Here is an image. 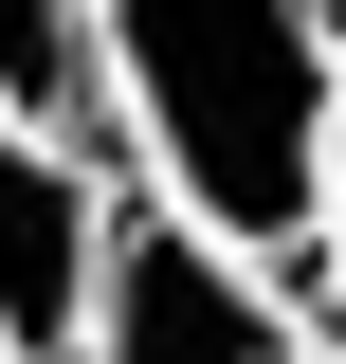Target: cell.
Listing matches in <instances>:
<instances>
[{
    "mask_svg": "<svg viewBox=\"0 0 346 364\" xmlns=\"http://www.w3.org/2000/svg\"><path fill=\"white\" fill-rule=\"evenodd\" d=\"M110 18V146L146 219L292 273L346 128V0H91Z\"/></svg>",
    "mask_w": 346,
    "mask_h": 364,
    "instance_id": "cell-1",
    "label": "cell"
},
{
    "mask_svg": "<svg viewBox=\"0 0 346 364\" xmlns=\"http://www.w3.org/2000/svg\"><path fill=\"white\" fill-rule=\"evenodd\" d=\"M73 364H310V310H292V273H256V255H219V237H182V219L128 200Z\"/></svg>",
    "mask_w": 346,
    "mask_h": 364,
    "instance_id": "cell-2",
    "label": "cell"
},
{
    "mask_svg": "<svg viewBox=\"0 0 346 364\" xmlns=\"http://www.w3.org/2000/svg\"><path fill=\"white\" fill-rule=\"evenodd\" d=\"M110 219H128V182H110V164H73V146H37V128H0V346H19V364H73V346H91Z\"/></svg>",
    "mask_w": 346,
    "mask_h": 364,
    "instance_id": "cell-3",
    "label": "cell"
},
{
    "mask_svg": "<svg viewBox=\"0 0 346 364\" xmlns=\"http://www.w3.org/2000/svg\"><path fill=\"white\" fill-rule=\"evenodd\" d=\"M0 128H37V146L128 182V146H110V18L91 0H0Z\"/></svg>",
    "mask_w": 346,
    "mask_h": 364,
    "instance_id": "cell-4",
    "label": "cell"
},
{
    "mask_svg": "<svg viewBox=\"0 0 346 364\" xmlns=\"http://www.w3.org/2000/svg\"><path fill=\"white\" fill-rule=\"evenodd\" d=\"M310 273H328V310H346V128H328V200H310Z\"/></svg>",
    "mask_w": 346,
    "mask_h": 364,
    "instance_id": "cell-5",
    "label": "cell"
},
{
    "mask_svg": "<svg viewBox=\"0 0 346 364\" xmlns=\"http://www.w3.org/2000/svg\"><path fill=\"white\" fill-rule=\"evenodd\" d=\"M310 364H346V328H310Z\"/></svg>",
    "mask_w": 346,
    "mask_h": 364,
    "instance_id": "cell-6",
    "label": "cell"
}]
</instances>
